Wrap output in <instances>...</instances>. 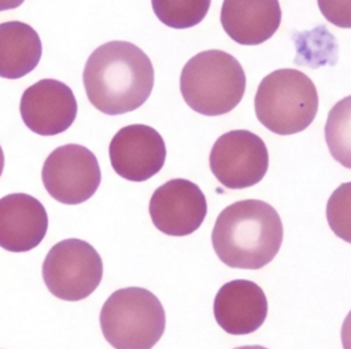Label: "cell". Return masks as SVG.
Wrapping results in <instances>:
<instances>
[{
	"label": "cell",
	"instance_id": "44dd1931",
	"mask_svg": "<svg viewBox=\"0 0 351 349\" xmlns=\"http://www.w3.org/2000/svg\"><path fill=\"white\" fill-rule=\"evenodd\" d=\"M25 0H0V11L12 10L19 7Z\"/></svg>",
	"mask_w": 351,
	"mask_h": 349
},
{
	"label": "cell",
	"instance_id": "5bb4252c",
	"mask_svg": "<svg viewBox=\"0 0 351 349\" xmlns=\"http://www.w3.org/2000/svg\"><path fill=\"white\" fill-rule=\"evenodd\" d=\"M221 23L233 41L258 45L277 32L281 7L278 0H223Z\"/></svg>",
	"mask_w": 351,
	"mask_h": 349
},
{
	"label": "cell",
	"instance_id": "d6986e66",
	"mask_svg": "<svg viewBox=\"0 0 351 349\" xmlns=\"http://www.w3.org/2000/svg\"><path fill=\"white\" fill-rule=\"evenodd\" d=\"M322 15L335 26L351 29V0H317Z\"/></svg>",
	"mask_w": 351,
	"mask_h": 349
},
{
	"label": "cell",
	"instance_id": "7a4b0ae2",
	"mask_svg": "<svg viewBox=\"0 0 351 349\" xmlns=\"http://www.w3.org/2000/svg\"><path fill=\"white\" fill-rule=\"evenodd\" d=\"M282 232L281 218L271 205L259 199H243L218 214L211 242L225 265L259 269L277 256Z\"/></svg>",
	"mask_w": 351,
	"mask_h": 349
},
{
	"label": "cell",
	"instance_id": "8fae6325",
	"mask_svg": "<svg viewBox=\"0 0 351 349\" xmlns=\"http://www.w3.org/2000/svg\"><path fill=\"white\" fill-rule=\"evenodd\" d=\"M19 110L30 131L41 136H53L64 132L74 122L77 100L64 82L44 78L25 89Z\"/></svg>",
	"mask_w": 351,
	"mask_h": 349
},
{
	"label": "cell",
	"instance_id": "9a60e30c",
	"mask_svg": "<svg viewBox=\"0 0 351 349\" xmlns=\"http://www.w3.org/2000/svg\"><path fill=\"white\" fill-rule=\"evenodd\" d=\"M41 40L27 23H0V77L16 80L29 74L41 59Z\"/></svg>",
	"mask_w": 351,
	"mask_h": 349
},
{
	"label": "cell",
	"instance_id": "9c48e42d",
	"mask_svg": "<svg viewBox=\"0 0 351 349\" xmlns=\"http://www.w3.org/2000/svg\"><path fill=\"white\" fill-rule=\"evenodd\" d=\"M148 210L154 225L160 232L186 236L204 221L207 201L199 185L191 180L171 179L154 191Z\"/></svg>",
	"mask_w": 351,
	"mask_h": 349
},
{
	"label": "cell",
	"instance_id": "603a6c76",
	"mask_svg": "<svg viewBox=\"0 0 351 349\" xmlns=\"http://www.w3.org/2000/svg\"><path fill=\"white\" fill-rule=\"evenodd\" d=\"M3 169H4V153H3V150L0 147V176L3 173Z\"/></svg>",
	"mask_w": 351,
	"mask_h": 349
},
{
	"label": "cell",
	"instance_id": "ac0fdd59",
	"mask_svg": "<svg viewBox=\"0 0 351 349\" xmlns=\"http://www.w3.org/2000/svg\"><path fill=\"white\" fill-rule=\"evenodd\" d=\"M326 220L337 238L351 243V181L340 184L329 196Z\"/></svg>",
	"mask_w": 351,
	"mask_h": 349
},
{
	"label": "cell",
	"instance_id": "277c9868",
	"mask_svg": "<svg viewBox=\"0 0 351 349\" xmlns=\"http://www.w3.org/2000/svg\"><path fill=\"white\" fill-rule=\"evenodd\" d=\"M100 327L115 349H152L166 327L165 309L149 290L125 287L114 291L100 311Z\"/></svg>",
	"mask_w": 351,
	"mask_h": 349
},
{
	"label": "cell",
	"instance_id": "7402d4cb",
	"mask_svg": "<svg viewBox=\"0 0 351 349\" xmlns=\"http://www.w3.org/2000/svg\"><path fill=\"white\" fill-rule=\"evenodd\" d=\"M234 349H267V348L261 346V345H245V346H239Z\"/></svg>",
	"mask_w": 351,
	"mask_h": 349
},
{
	"label": "cell",
	"instance_id": "7c38bea8",
	"mask_svg": "<svg viewBox=\"0 0 351 349\" xmlns=\"http://www.w3.org/2000/svg\"><path fill=\"white\" fill-rule=\"evenodd\" d=\"M213 311L215 322L225 333L245 335L265 323L267 300L256 283L236 279L221 286L214 298Z\"/></svg>",
	"mask_w": 351,
	"mask_h": 349
},
{
	"label": "cell",
	"instance_id": "ffe728a7",
	"mask_svg": "<svg viewBox=\"0 0 351 349\" xmlns=\"http://www.w3.org/2000/svg\"><path fill=\"white\" fill-rule=\"evenodd\" d=\"M341 344L343 349H351V311L346 316L341 326Z\"/></svg>",
	"mask_w": 351,
	"mask_h": 349
},
{
	"label": "cell",
	"instance_id": "8992f818",
	"mask_svg": "<svg viewBox=\"0 0 351 349\" xmlns=\"http://www.w3.org/2000/svg\"><path fill=\"white\" fill-rule=\"evenodd\" d=\"M103 278V261L92 245L81 239H64L52 246L43 262L47 289L64 301L90 295Z\"/></svg>",
	"mask_w": 351,
	"mask_h": 349
},
{
	"label": "cell",
	"instance_id": "30bf717a",
	"mask_svg": "<svg viewBox=\"0 0 351 349\" xmlns=\"http://www.w3.org/2000/svg\"><path fill=\"white\" fill-rule=\"evenodd\" d=\"M110 162L121 177L145 181L156 174L166 159L163 137L152 126L133 124L121 128L110 142Z\"/></svg>",
	"mask_w": 351,
	"mask_h": 349
},
{
	"label": "cell",
	"instance_id": "4fadbf2b",
	"mask_svg": "<svg viewBox=\"0 0 351 349\" xmlns=\"http://www.w3.org/2000/svg\"><path fill=\"white\" fill-rule=\"evenodd\" d=\"M48 229L44 205L29 194L0 198V247L12 253L37 247Z\"/></svg>",
	"mask_w": 351,
	"mask_h": 349
},
{
	"label": "cell",
	"instance_id": "ba28073f",
	"mask_svg": "<svg viewBox=\"0 0 351 349\" xmlns=\"http://www.w3.org/2000/svg\"><path fill=\"white\" fill-rule=\"evenodd\" d=\"M269 168L265 142L245 129L221 135L210 153V169L215 179L229 190L258 184Z\"/></svg>",
	"mask_w": 351,
	"mask_h": 349
},
{
	"label": "cell",
	"instance_id": "5b68a950",
	"mask_svg": "<svg viewBox=\"0 0 351 349\" xmlns=\"http://www.w3.org/2000/svg\"><path fill=\"white\" fill-rule=\"evenodd\" d=\"M318 111L314 82L296 69H278L263 77L255 95L259 122L277 135L304 131Z\"/></svg>",
	"mask_w": 351,
	"mask_h": 349
},
{
	"label": "cell",
	"instance_id": "52a82bcc",
	"mask_svg": "<svg viewBox=\"0 0 351 349\" xmlns=\"http://www.w3.org/2000/svg\"><path fill=\"white\" fill-rule=\"evenodd\" d=\"M41 179L53 199L64 205H78L97 191L101 173L97 158L90 150L80 144H66L47 157Z\"/></svg>",
	"mask_w": 351,
	"mask_h": 349
},
{
	"label": "cell",
	"instance_id": "e0dca14e",
	"mask_svg": "<svg viewBox=\"0 0 351 349\" xmlns=\"http://www.w3.org/2000/svg\"><path fill=\"white\" fill-rule=\"evenodd\" d=\"M158 19L173 29L199 25L210 8L211 0H151Z\"/></svg>",
	"mask_w": 351,
	"mask_h": 349
},
{
	"label": "cell",
	"instance_id": "6da1fadb",
	"mask_svg": "<svg viewBox=\"0 0 351 349\" xmlns=\"http://www.w3.org/2000/svg\"><path fill=\"white\" fill-rule=\"evenodd\" d=\"M154 66L137 45L110 41L97 47L84 67V87L93 107L108 115L133 111L149 98Z\"/></svg>",
	"mask_w": 351,
	"mask_h": 349
},
{
	"label": "cell",
	"instance_id": "2e32d148",
	"mask_svg": "<svg viewBox=\"0 0 351 349\" xmlns=\"http://www.w3.org/2000/svg\"><path fill=\"white\" fill-rule=\"evenodd\" d=\"M325 140L330 155L351 169V95L330 109L325 124Z\"/></svg>",
	"mask_w": 351,
	"mask_h": 349
},
{
	"label": "cell",
	"instance_id": "3957f363",
	"mask_svg": "<svg viewBox=\"0 0 351 349\" xmlns=\"http://www.w3.org/2000/svg\"><path fill=\"white\" fill-rule=\"evenodd\" d=\"M180 89L185 103L196 113L222 115L240 103L245 92V73L230 54L208 49L184 65Z\"/></svg>",
	"mask_w": 351,
	"mask_h": 349
}]
</instances>
